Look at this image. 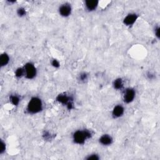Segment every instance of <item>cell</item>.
I'll return each mask as SVG.
<instances>
[{"label":"cell","mask_w":160,"mask_h":160,"mask_svg":"<svg viewBox=\"0 0 160 160\" xmlns=\"http://www.w3.org/2000/svg\"><path fill=\"white\" fill-rule=\"evenodd\" d=\"M93 134L89 129H80L75 132L73 134V141L76 145H84L86 141L90 139Z\"/></svg>","instance_id":"6da1fadb"},{"label":"cell","mask_w":160,"mask_h":160,"mask_svg":"<svg viewBox=\"0 0 160 160\" xmlns=\"http://www.w3.org/2000/svg\"><path fill=\"white\" fill-rule=\"evenodd\" d=\"M43 109V102L38 97H33L28 103L26 111L29 114L35 115L42 111Z\"/></svg>","instance_id":"7a4b0ae2"},{"label":"cell","mask_w":160,"mask_h":160,"mask_svg":"<svg viewBox=\"0 0 160 160\" xmlns=\"http://www.w3.org/2000/svg\"><path fill=\"white\" fill-rule=\"evenodd\" d=\"M56 101L63 105H66L69 110L73 108L74 104L73 102V98L66 93L60 94L56 97Z\"/></svg>","instance_id":"3957f363"},{"label":"cell","mask_w":160,"mask_h":160,"mask_svg":"<svg viewBox=\"0 0 160 160\" xmlns=\"http://www.w3.org/2000/svg\"><path fill=\"white\" fill-rule=\"evenodd\" d=\"M23 67H24L25 71L26 78L28 80H32L36 77L37 75V69L33 63L31 62L27 63Z\"/></svg>","instance_id":"277c9868"},{"label":"cell","mask_w":160,"mask_h":160,"mask_svg":"<svg viewBox=\"0 0 160 160\" xmlns=\"http://www.w3.org/2000/svg\"><path fill=\"white\" fill-rule=\"evenodd\" d=\"M136 97V91L132 88H128L124 91L123 100L127 104L132 103Z\"/></svg>","instance_id":"5b68a950"},{"label":"cell","mask_w":160,"mask_h":160,"mask_svg":"<svg viewBox=\"0 0 160 160\" xmlns=\"http://www.w3.org/2000/svg\"><path fill=\"white\" fill-rule=\"evenodd\" d=\"M59 13L60 16L64 18H67L69 16L72 12V8L71 4L69 3H64L61 4L58 9Z\"/></svg>","instance_id":"8992f818"},{"label":"cell","mask_w":160,"mask_h":160,"mask_svg":"<svg viewBox=\"0 0 160 160\" xmlns=\"http://www.w3.org/2000/svg\"><path fill=\"white\" fill-rule=\"evenodd\" d=\"M138 18V15L136 13H129L123 19L124 25L126 26H133Z\"/></svg>","instance_id":"52a82bcc"},{"label":"cell","mask_w":160,"mask_h":160,"mask_svg":"<svg viewBox=\"0 0 160 160\" xmlns=\"http://www.w3.org/2000/svg\"><path fill=\"white\" fill-rule=\"evenodd\" d=\"M124 113V108L121 104L116 105L113 109L112 116L115 119L121 118Z\"/></svg>","instance_id":"ba28073f"},{"label":"cell","mask_w":160,"mask_h":160,"mask_svg":"<svg viewBox=\"0 0 160 160\" xmlns=\"http://www.w3.org/2000/svg\"><path fill=\"white\" fill-rule=\"evenodd\" d=\"M113 142V138L111 135L108 134H103L99 139V143L102 145L105 146H110L112 145Z\"/></svg>","instance_id":"9c48e42d"},{"label":"cell","mask_w":160,"mask_h":160,"mask_svg":"<svg viewBox=\"0 0 160 160\" xmlns=\"http://www.w3.org/2000/svg\"><path fill=\"white\" fill-rule=\"evenodd\" d=\"M99 1L95 0H88L85 2V7L89 11H95L98 7Z\"/></svg>","instance_id":"30bf717a"},{"label":"cell","mask_w":160,"mask_h":160,"mask_svg":"<svg viewBox=\"0 0 160 160\" xmlns=\"http://www.w3.org/2000/svg\"><path fill=\"white\" fill-rule=\"evenodd\" d=\"M9 60L10 58L7 53H4L1 54V56H0V65H1V67L3 68L7 66L9 63Z\"/></svg>","instance_id":"8fae6325"},{"label":"cell","mask_w":160,"mask_h":160,"mask_svg":"<svg viewBox=\"0 0 160 160\" xmlns=\"http://www.w3.org/2000/svg\"><path fill=\"white\" fill-rule=\"evenodd\" d=\"M113 88L116 90H121L124 87V83L123 81L121 78H118L114 80L113 83Z\"/></svg>","instance_id":"7c38bea8"},{"label":"cell","mask_w":160,"mask_h":160,"mask_svg":"<svg viewBox=\"0 0 160 160\" xmlns=\"http://www.w3.org/2000/svg\"><path fill=\"white\" fill-rule=\"evenodd\" d=\"M9 101L11 102V104L14 106H18L20 103V97L17 95V94H11L9 96Z\"/></svg>","instance_id":"4fadbf2b"},{"label":"cell","mask_w":160,"mask_h":160,"mask_svg":"<svg viewBox=\"0 0 160 160\" xmlns=\"http://www.w3.org/2000/svg\"><path fill=\"white\" fill-rule=\"evenodd\" d=\"M15 75L18 78H21L23 77H25V71L24 67L17 68L15 72Z\"/></svg>","instance_id":"5bb4252c"},{"label":"cell","mask_w":160,"mask_h":160,"mask_svg":"<svg viewBox=\"0 0 160 160\" xmlns=\"http://www.w3.org/2000/svg\"><path fill=\"white\" fill-rule=\"evenodd\" d=\"M17 15L20 17H23L26 15V10L25 8L20 7L17 9Z\"/></svg>","instance_id":"9a60e30c"},{"label":"cell","mask_w":160,"mask_h":160,"mask_svg":"<svg viewBox=\"0 0 160 160\" xmlns=\"http://www.w3.org/2000/svg\"><path fill=\"white\" fill-rule=\"evenodd\" d=\"M99 156L96 153L91 154V155H88V156L86 158V159L87 160H99Z\"/></svg>","instance_id":"2e32d148"},{"label":"cell","mask_w":160,"mask_h":160,"mask_svg":"<svg viewBox=\"0 0 160 160\" xmlns=\"http://www.w3.org/2000/svg\"><path fill=\"white\" fill-rule=\"evenodd\" d=\"M7 150V146L6 143L3 140H1V143H0V155H3L6 151Z\"/></svg>","instance_id":"e0dca14e"},{"label":"cell","mask_w":160,"mask_h":160,"mask_svg":"<svg viewBox=\"0 0 160 160\" xmlns=\"http://www.w3.org/2000/svg\"><path fill=\"white\" fill-rule=\"evenodd\" d=\"M88 78V76L86 73H82L79 76V80L81 82H85Z\"/></svg>","instance_id":"ac0fdd59"},{"label":"cell","mask_w":160,"mask_h":160,"mask_svg":"<svg viewBox=\"0 0 160 160\" xmlns=\"http://www.w3.org/2000/svg\"><path fill=\"white\" fill-rule=\"evenodd\" d=\"M51 65L54 67V68H59L60 66V62H59L56 59H54V60H53L51 61Z\"/></svg>","instance_id":"d6986e66"},{"label":"cell","mask_w":160,"mask_h":160,"mask_svg":"<svg viewBox=\"0 0 160 160\" xmlns=\"http://www.w3.org/2000/svg\"><path fill=\"white\" fill-rule=\"evenodd\" d=\"M159 30H160L159 26H156V27L155 28V31H155V37H156V38H157L158 39H159V37H160V36H159V34H160Z\"/></svg>","instance_id":"ffe728a7"},{"label":"cell","mask_w":160,"mask_h":160,"mask_svg":"<svg viewBox=\"0 0 160 160\" xmlns=\"http://www.w3.org/2000/svg\"><path fill=\"white\" fill-rule=\"evenodd\" d=\"M43 136L45 138V140H50L51 138V135L48 132H45V133L43 134Z\"/></svg>","instance_id":"44dd1931"},{"label":"cell","mask_w":160,"mask_h":160,"mask_svg":"<svg viewBox=\"0 0 160 160\" xmlns=\"http://www.w3.org/2000/svg\"><path fill=\"white\" fill-rule=\"evenodd\" d=\"M147 76L148 77V78L150 80H153L154 78H155V76H154V75L152 74L151 73H148L147 74Z\"/></svg>","instance_id":"7402d4cb"}]
</instances>
